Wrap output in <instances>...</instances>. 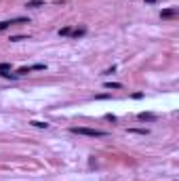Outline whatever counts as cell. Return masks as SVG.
Segmentation results:
<instances>
[{
    "label": "cell",
    "mask_w": 179,
    "mask_h": 181,
    "mask_svg": "<svg viewBox=\"0 0 179 181\" xmlns=\"http://www.w3.org/2000/svg\"><path fill=\"white\" fill-rule=\"evenodd\" d=\"M32 126H36V129H49V122H40V120H32L30 122Z\"/></svg>",
    "instance_id": "5"
},
{
    "label": "cell",
    "mask_w": 179,
    "mask_h": 181,
    "mask_svg": "<svg viewBox=\"0 0 179 181\" xmlns=\"http://www.w3.org/2000/svg\"><path fill=\"white\" fill-rule=\"evenodd\" d=\"M72 133L76 135H84V137H106V133L99 129H87V126H72Z\"/></svg>",
    "instance_id": "1"
},
{
    "label": "cell",
    "mask_w": 179,
    "mask_h": 181,
    "mask_svg": "<svg viewBox=\"0 0 179 181\" xmlns=\"http://www.w3.org/2000/svg\"><path fill=\"white\" fill-rule=\"evenodd\" d=\"M129 133H137V135H148L145 129H129Z\"/></svg>",
    "instance_id": "7"
},
{
    "label": "cell",
    "mask_w": 179,
    "mask_h": 181,
    "mask_svg": "<svg viewBox=\"0 0 179 181\" xmlns=\"http://www.w3.org/2000/svg\"><path fill=\"white\" fill-rule=\"evenodd\" d=\"M9 26H11V21H0V32H2V30H7Z\"/></svg>",
    "instance_id": "10"
},
{
    "label": "cell",
    "mask_w": 179,
    "mask_h": 181,
    "mask_svg": "<svg viewBox=\"0 0 179 181\" xmlns=\"http://www.w3.org/2000/svg\"><path fill=\"white\" fill-rule=\"evenodd\" d=\"M2 72H11V63H0V74Z\"/></svg>",
    "instance_id": "8"
},
{
    "label": "cell",
    "mask_w": 179,
    "mask_h": 181,
    "mask_svg": "<svg viewBox=\"0 0 179 181\" xmlns=\"http://www.w3.org/2000/svg\"><path fill=\"white\" fill-rule=\"evenodd\" d=\"M40 7H45L42 0H27L26 2V9H40Z\"/></svg>",
    "instance_id": "2"
},
{
    "label": "cell",
    "mask_w": 179,
    "mask_h": 181,
    "mask_svg": "<svg viewBox=\"0 0 179 181\" xmlns=\"http://www.w3.org/2000/svg\"><path fill=\"white\" fill-rule=\"evenodd\" d=\"M106 88H122L120 82H106Z\"/></svg>",
    "instance_id": "6"
},
{
    "label": "cell",
    "mask_w": 179,
    "mask_h": 181,
    "mask_svg": "<svg viewBox=\"0 0 179 181\" xmlns=\"http://www.w3.org/2000/svg\"><path fill=\"white\" fill-rule=\"evenodd\" d=\"M173 15H177V9H175V7H173V9H167V11H162V13H160V17H162V19L173 17Z\"/></svg>",
    "instance_id": "4"
},
{
    "label": "cell",
    "mask_w": 179,
    "mask_h": 181,
    "mask_svg": "<svg viewBox=\"0 0 179 181\" xmlns=\"http://www.w3.org/2000/svg\"><path fill=\"white\" fill-rule=\"evenodd\" d=\"M11 40H13V42H19V40H27V38H26V36H13Z\"/></svg>",
    "instance_id": "12"
},
{
    "label": "cell",
    "mask_w": 179,
    "mask_h": 181,
    "mask_svg": "<svg viewBox=\"0 0 179 181\" xmlns=\"http://www.w3.org/2000/svg\"><path fill=\"white\" fill-rule=\"evenodd\" d=\"M70 34H72L70 27H61V30H59V36H70Z\"/></svg>",
    "instance_id": "9"
},
{
    "label": "cell",
    "mask_w": 179,
    "mask_h": 181,
    "mask_svg": "<svg viewBox=\"0 0 179 181\" xmlns=\"http://www.w3.org/2000/svg\"><path fill=\"white\" fill-rule=\"evenodd\" d=\"M82 34H84V30H74V32H72L74 38H78V36H82Z\"/></svg>",
    "instance_id": "11"
},
{
    "label": "cell",
    "mask_w": 179,
    "mask_h": 181,
    "mask_svg": "<svg viewBox=\"0 0 179 181\" xmlns=\"http://www.w3.org/2000/svg\"><path fill=\"white\" fill-rule=\"evenodd\" d=\"M139 120H143V122H145V120H148V122H154V120H156V116H154V114H150V112H148V114L141 112V114H139Z\"/></svg>",
    "instance_id": "3"
},
{
    "label": "cell",
    "mask_w": 179,
    "mask_h": 181,
    "mask_svg": "<svg viewBox=\"0 0 179 181\" xmlns=\"http://www.w3.org/2000/svg\"><path fill=\"white\" fill-rule=\"evenodd\" d=\"M145 2H154V0H145Z\"/></svg>",
    "instance_id": "13"
}]
</instances>
